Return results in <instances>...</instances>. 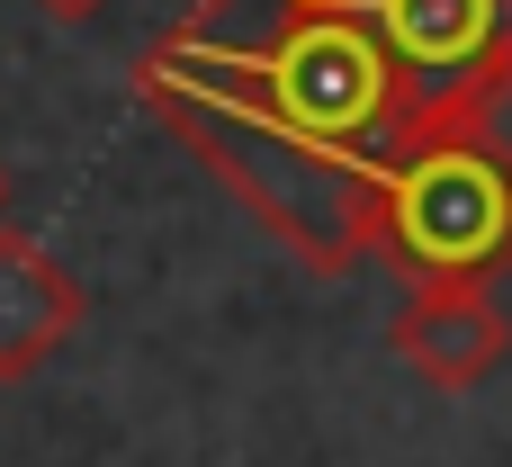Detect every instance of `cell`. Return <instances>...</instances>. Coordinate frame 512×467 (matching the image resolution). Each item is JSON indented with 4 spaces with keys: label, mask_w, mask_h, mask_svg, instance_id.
<instances>
[{
    "label": "cell",
    "mask_w": 512,
    "mask_h": 467,
    "mask_svg": "<svg viewBox=\"0 0 512 467\" xmlns=\"http://www.w3.org/2000/svg\"><path fill=\"white\" fill-rule=\"evenodd\" d=\"M81 315H90V297L72 288V270H63L36 234H18V225L0 216V387L36 378V369L81 333Z\"/></svg>",
    "instance_id": "cell-5"
},
{
    "label": "cell",
    "mask_w": 512,
    "mask_h": 467,
    "mask_svg": "<svg viewBox=\"0 0 512 467\" xmlns=\"http://www.w3.org/2000/svg\"><path fill=\"white\" fill-rule=\"evenodd\" d=\"M369 252L396 261L414 288L477 279L495 288L512 270V144L495 117L414 126L396 162L369 189Z\"/></svg>",
    "instance_id": "cell-2"
},
{
    "label": "cell",
    "mask_w": 512,
    "mask_h": 467,
    "mask_svg": "<svg viewBox=\"0 0 512 467\" xmlns=\"http://www.w3.org/2000/svg\"><path fill=\"white\" fill-rule=\"evenodd\" d=\"M512 351V315L495 288L477 279H441V288H414L405 315H396V360L423 378V387H477L495 378Z\"/></svg>",
    "instance_id": "cell-4"
},
{
    "label": "cell",
    "mask_w": 512,
    "mask_h": 467,
    "mask_svg": "<svg viewBox=\"0 0 512 467\" xmlns=\"http://www.w3.org/2000/svg\"><path fill=\"white\" fill-rule=\"evenodd\" d=\"M396 63L423 126L495 117L512 90V0H333Z\"/></svg>",
    "instance_id": "cell-3"
},
{
    "label": "cell",
    "mask_w": 512,
    "mask_h": 467,
    "mask_svg": "<svg viewBox=\"0 0 512 467\" xmlns=\"http://www.w3.org/2000/svg\"><path fill=\"white\" fill-rule=\"evenodd\" d=\"M135 99L306 270L369 252V189L423 126L378 36L333 0H198L135 63Z\"/></svg>",
    "instance_id": "cell-1"
},
{
    "label": "cell",
    "mask_w": 512,
    "mask_h": 467,
    "mask_svg": "<svg viewBox=\"0 0 512 467\" xmlns=\"http://www.w3.org/2000/svg\"><path fill=\"white\" fill-rule=\"evenodd\" d=\"M36 9H45V18H99L108 0H36Z\"/></svg>",
    "instance_id": "cell-6"
},
{
    "label": "cell",
    "mask_w": 512,
    "mask_h": 467,
    "mask_svg": "<svg viewBox=\"0 0 512 467\" xmlns=\"http://www.w3.org/2000/svg\"><path fill=\"white\" fill-rule=\"evenodd\" d=\"M0 207H9V180H0Z\"/></svg>",
    "instance_id": "cell-7"
}]
</instances>
